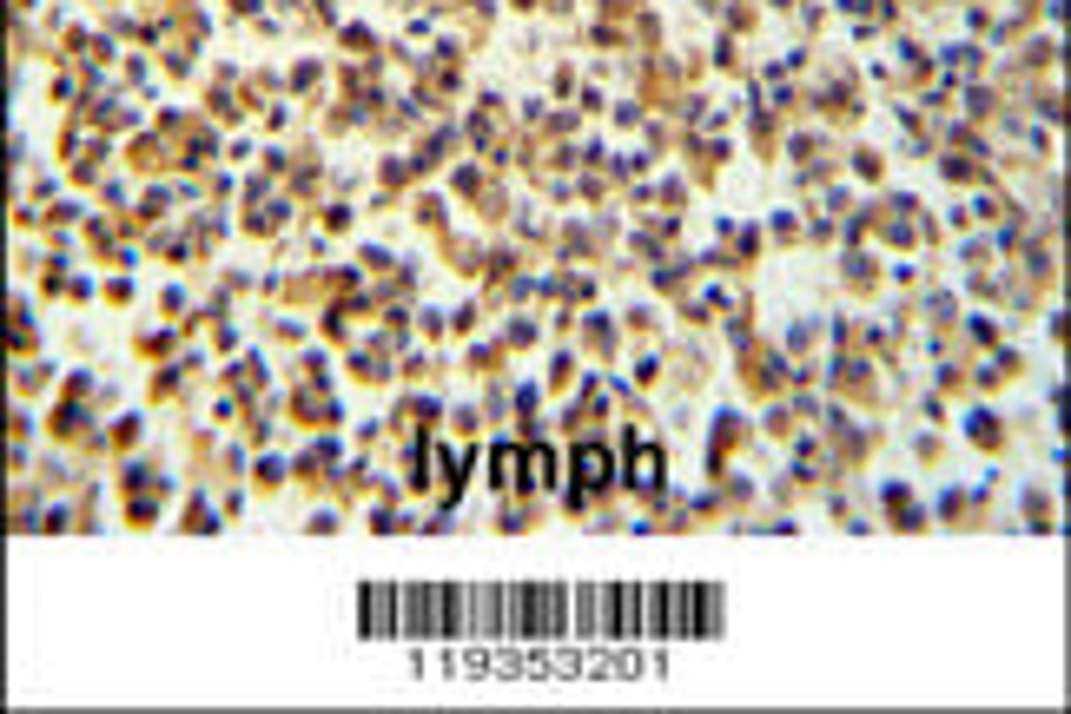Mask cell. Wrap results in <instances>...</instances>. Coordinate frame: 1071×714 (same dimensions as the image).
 I'll list each match as a JSON object with an SVG mask.
<instances>
[{"mask_svg": "<svg viewBox=\"0 0 1071 714\" xmlns=\"http://www.w3.org/2000/svg\"><path fill=\"white\" fill-rule=\"evenodd\" d=\"M364 628H370V635H397V589H390V582L364 589Z\"/></svg>", "mask_w": 1071, "mask_h": 714, "instance_id": "1", "label": "cell"}, {"mask_svg": "<svg viewBox=\"0 0 1071 714\" xmlns=\"http://www.w3.org/2000/svg\"><path fill=\"white\" fill-rule=\"evenodd\" d=\"M575 483H582V489L609 483V450H582V457H575Z\"/></svg>", "mask_w": 1071, "mask_h": 714, "instance_id": "2", "label": "cell"}, {"mask_svg": "<svg viewBox=\"0 0 1071 714\" xmlns=\"http://www.w3.org/2000/svg\"><path fill=\"white\" fill-rule=\"evenodd\" d=\"M635 483H642V489L662 483V457H655V450H635Z\"/></svg>", "mask_w": 1071, "mask_h": 714, "instance_id": "3", "label": "cell"}, {"mask_svg": "<svg viewBox=\"0 0 1071 714\" xmlns=\"http://www.w3.org/2000/svg\"><path fill=\"white\" fill-rule=\"evenodd\" d=\"M523 470V450H497V483H517Z\"/></svg>", "mask_w": 1071, "mask_h": 714, "instance_id": "4", "label": "cell"}]
</instances>
